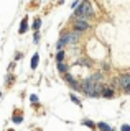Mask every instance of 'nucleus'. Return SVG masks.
<instances>
[{"instance_id":"20","label":"nucleus","mask_w":130,"mask_h":131,"mask_svg":"<svg viewBox=\"0 0 130 131\" xmlns=\"http://www.w3.org/2000/svg\"><path fill=\"white\" fill-rule=\"evenodd\" d=\"M110 131H112V129H110Z\"/></svg>"},{"instance_id":"7","label":"nucleus","mask_w":130,"mask_h":131,"mask_svg":"<svg viewBox=\"0 0 130 131\" xmlns=\"http://www.w3.org/2000/svg\"><path fill=\"white\" fill-rule=\"evenodd\" d=\"M102 95H104L105 98H112V97H114V90H112V89H107V90H104V92H102Z\"/></svg>"},{"instance_id":"12","label":"nucleus","mask_w":130,"mask_h":131,"mask_svg":"<svg viewBox=\"0 0 130 131\" xmlns=\"http://www.w3.org/2000/svg\"><path fill=\"white\" fill-rule=\"evenodd\" d=\"M82 125H84V126H89L91 129H92V128H96V125H94L92 121H89V120H84V121H82Z\"/></svg>"},{"instance_id":"11","label":"nucleus","mask_w":130,"mask_h":131,"mask_svg":"<svg viewBox=\"0 0 130 131\" xmlns=\"http://www.w3.org/2000/svg\"><path fill=\"white\" fill-rule=\"evenodd\" d=\"M56 59H58V62H63V59H64V51H58Z\"/></svg>"},{"instance_id":"6","label":"nucleus","mask_w":130,"mask_h":131,"mask_svg":"<svg viewBox=\"0 0 130 131\" xmlns=\"http://www.w3.org/2000/svg\"><path fill=\"white\" fill-rule=\"evenodd\" d=\"M97 128H99L100 131H110V126H109L107 123H99V125H97Z\"/></svg>"},{"instance_id":"19","label":"nucleus","mask_w":130,"mask_h":131,"mask_svg":"<svg viewBox=\"0 0 130 131\" xmlns=\"http://www.w3.org/2000/svg\"><path fill=\"white\" fill-rule=\"evenodd\" d=\"M33 39H35V43H38V41H40V35H38V33L35 35V38H33Z\"/></svg>"},{"instance_id":"4","label":"nucleus","mask_w":130,"mask_h":131,"mask_svg":"<svg viewBox=\"0 0 130 131\" xmlns=\"http://www.w3.org/2000/svg\"><path fill=\"white\" fill-rule=\"evenodd\" d=\"M120 84H122V87H124L125 93H130V75L128 74H125V75L120 77Z\"/></svg>"},{"instance_id":"14","label":"nucleus","mask_w":130,"mask_h":131,"mask_svg":"<svg viewBox=\"0 0 130 131\" xmlns=\"http://www.w3.org/2000/svg\"><path fill=\"white\" fill-rule=\"evenodd\" d=\"M71 100L74 102V103H78V105H81V100H79V98L76 97V95H71Z\"/></svg>"},{"instance_id":"18","label":"nucleus","mask_w":130,"mask_h":131,"mask_svg":"<svg viewBox=\"0 0 130 131\" xmlns=\"http://www.w3.org/2000/svg\"><path fill=\"white\" fill-rule=\"evenodd\" d=\"M122 131H130V126L128 125H124V126H122Z\"/></svg>"},{"instance_id":"13","label":"nucleus","mask_w":130,"mask_h":131,"mask_svg":"<svg viewBox=\"0 0 130 131\" xmlns=\"http://www.w3.org/2000/svg\"><path fill=\"white\" fill-rule=\"evenodd\" d=\"M28 30V25H26V20H23L22 21V28H20V33H25Z\"/></svg>"},{"instance_id":"16","label":"nucleus","mask_w":130,"mask_h":131,"mask_svg":"<svg viewBox=\"0 0 130 131\" xmlns=\"http://www.w3.org/2000/svg\"><path fill=\"white\" fill-rule=\"evenodd\" d=\"M30 100L33 102V103H36V102H38V97H36V95H31V97H30Z\"/></svg>"},{"instance_id":"3","label":"nucleus","mask_w":130,"mask_h":131,"mask_svg":"<svg viewBox=\"0 0 130 131\" xmlns=\"http://www.w3.org/2000/svg\"><path fill=\"white\" fill-rule=\"evenodd\" d=\"M78 36H79V33H78V31H76V33H69V35H64L63 38H61V43H63V44L76 43V41H78Z\"/></svg>"},{"instance_id":"15","label":"nucleus","mask_w":130,"mask_h":131,"mask_svg":"<svg viewBox=\"0 0 130 131\" xmlns=\"http://www.w3.org/2000/svg\"><path fill=\"white\" fill-rule=\"evenodd\" d=\"M40 25H41V21H40V20H35V23H33V28H35V30H38V28H40Z\"/></svg>"},{"instance_id":"5","label":"nucleus","mask_w":130,"mask_h":131,"mask_svg":"<svg viewBox=\"0 0 130 131\" xmlns=\"http://www.w3.org/2000/svg\"><path fill=\"white\" fill-rule=\"evenodd\" d=\"M74 28H76V31H84V30H87L89 28V25H87V21L86 20H78V21H76V25H74Z\"/></svg>"},{"instance_id":"8","label":"nucleus","mask_w":130,"mask_h":131,"mask_svg":"<svg viewBox=\"0 0 130 131\" xmlns=\"http://www.w3.org/2000/svg\"><path fill=\"white\" fill-rule=\"evenodd\" d=\"M89 79H91V80H92V82L96 84V82H99L100 79H102V74H100V72H97V74H94L92 77H89Z\"/></svg>"},{"instance_id":"9","label":"nucleus","mask_w":130,"mask_h":131,"mask_svg":"<svg viewBox=\"0 0 130 131\" xmlns=\"http://www.w3.org/2000/svg\"><path fill=\"white\" fill-rule=\"evenodd\" d=\"M36 66H38V54H35L33 57H31V67L36 69Z\"/></svg>"},{"instance_id":"2","label":"nucleus","mask_w":130,"mask_h":131,"mask_svg":"<svg viewBox=\"0 0 130 131\" xmlns=\"http://www.w3.org/2000/svg\"><path fill=\"white\" fill-rule=\"evenodd\" d=\"M82 90L86 92V95H89V97H97V95H99V93L96 92V84L91 79H86V80H84Z\"/></svg>"},{"instance_id":"17","label":"nucleus","mask_w":130,"mask_h":131,"mask_svg":"<svg viewBox=\"0 0 130 131\" xmlns=\"http://www.w3.org/2000/svg\"><path fill=\"white\" fill-rule=\"evenodd\" d=\"M13 121H15V123H22V116H18V115H17V116L13 118Z\"/></svg>"},{"instance_id":"1","label":"nucleus","mask_w":130,"mask_h":131,"mask_svg":"<svg viewBox=\"0 0 130 131\" xmlns=\"http://www.w3.org/2000/svg\"><path fill=\"white\" fill-rule=\"evenodd\" d=\"M92 15V8H91V3L84 2L81 3L79 8L76 10V16H78V20H84L86 16H91Z\"/></svg>"},{"instance_id":"10","label":"nucleus","mask_w":130,"mask_h":131,"mask_svg":"<svg viewBox=\"0 0 130 131\" xmlns=\"http://www.w3.org/2000/svg\"><path fill=\"white\" fill-rule=\"evenodd\" d=\"M58 69H59V72H68V66L64 64V62H59L58 64Z\"/></svg>"}]
</instances>
